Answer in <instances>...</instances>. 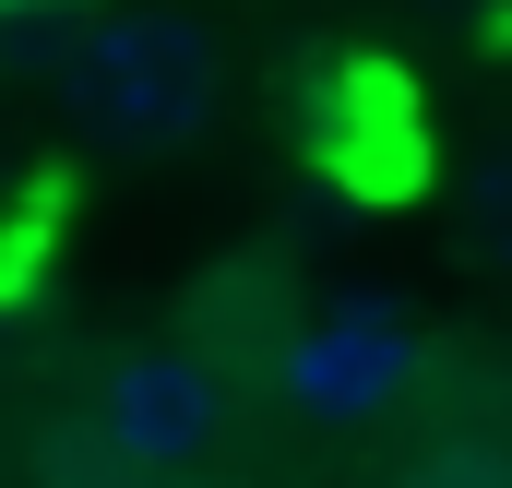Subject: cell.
Masks as SVG:
<instances>
[{"label": "cell", "mask_w": 512, "mask_h": 488, "mask_svg": "<svg viewBox=\"0 0 512 488\" xmlns=\"http://www.w3.org/2000/svg\"><path fill=\"white\" fill-rule=\"evenodd\" d=\"M96 417H108V441H120L131 465H191V453L215 441L227 393H215V369H203V358H179V346H143V358L108 369Z\"/></svg>", "instance_id": "cell-4"}, {"label": "cell", "mask_w": 512, "mask_h": 488, "mask_svg": "<svg viewBox=\"0 0 512 488\" xmlns=\"http://www.w3.org/2000/svg\"><path fill=\"white\" fill-rule=\"evenodd\" d=\"M334 120H322V167H334V191H358V203H405L417 179H429V131L405 108V72L393 60H346L334 72Z\"/></svg>", "instance_id": "cell-3"}, {"label": "cell", "mask_w": 512, "mask_h": 488, "mask_svg": "<svg viewBox=\"0 0 512 488\" xmlns=\"http://www.w3.org/2000/svg\"><path fill=\"white\" fill-rule=\"evenodd\" d=\"M477 48H512V0H477Z\"/></svg>", "instance_id": "cell-7"}, {"label": "cell", "mask_w": 512, "mask_h": 488, "mask_svg": "<svg viewBox=\"0 0 512 488\" xmlns=\"http://www.w3.org/2000/svg\"><path fill=\"white\" fill-rule=\"evenodd\" d=\"M96 0H0V84H60Z\"/></svg>", "instance_id": "cell-5"}, {"label": "cell", "mask_w": 512, "mask_h": 488, "mask_svg": "<svg viewBox=\"0 0 512 488\" xmlns=\"http://www.w3.org/2000/svg\"><path fill=\"white\" fill-rule=\"evenodd\" d=\"M405 369H417V334L393 322L382 298H334L322 322H298V334H286L274 393H286L310 429H370L393 393H405Z\"/></svg>", "instance_id": "cell-2"}, {"label": "cell", "mask_w": 512, "mask_h": 488, "mask_svg": "<svg viewBox=\"0 0 512 488\" xmlns=\"http://www.w3.org/2000/svg\"><path fill=\"white\" fill-rule=\"evenodd\" d=\"M72 120L120 155H167L215 120V36L191 12H96L84 48L60 60Z\"/></svg>", "instance_id": "cell-1"}, {"label": "cell", "mask_w": 512, "mask_h": 488, "mask_svg": "<svg viewBox=\"0 0 512 488\" xmlns=\"http://www.w3.org/2000/svg\"><path fill=\"white\" fill-rule=\"evenodd\" d=\"M465 227H477L489 262H512V131L477 155V179H465Z\"/></svg>", "instance_id": "cell-6"}]
</instances>
